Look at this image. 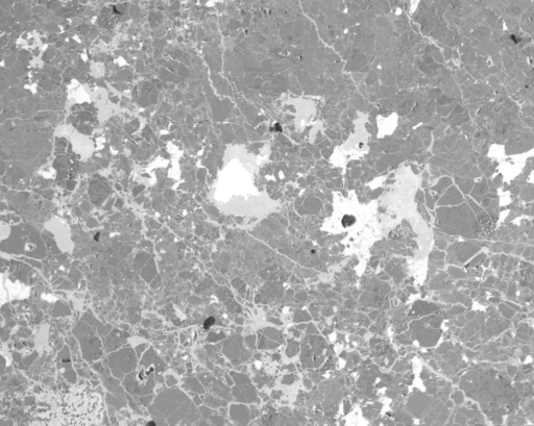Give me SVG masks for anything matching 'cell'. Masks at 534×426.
Here are the masks:
<instances>
[{
    "label": "cell",
    "instance_id": "obj_1",
    "mask_svg": "<svg viewBox=\"0 0 534 426\" xmlns=\"http://www.w3.org/2000/svg\"><path fill=\"white\" fill-rule=\"evenodd\" d=\"M356 222V218L352 215H345L342 220V224L345 228L352 227Z\"/></svg>",
    "mask_w": 534,
    "mask_h": 426
},
{
    "label": "cell",
    "instance_id": "obj_2",
    "mask_svg": "<svg viewBox=\"0 0 534 426\" xmlns=\"http://www.w3.org/2000/svg\"><path fill=\"white\" fill-rule=\"evenodd\" d=\"M407 233H408V230L402 228V229H399V230H397L395 232H392L391 235H390V238H392V239H400L403 236H405V234H407Z\"/></svg>",
    "mask_w": 534,
    "mask_h": 426
}]
</instances>
